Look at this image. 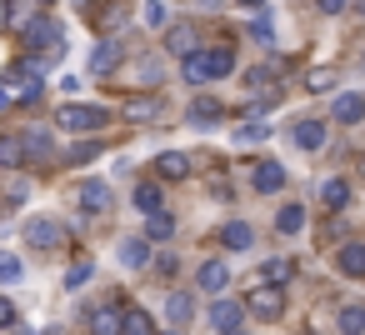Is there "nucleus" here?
<instances>
[{
    "label": "nucleus",
    "instance_id": "f257e3e1",
    "mask_svg": "<svg viewBox=\"0 0 365 335\" xmlns=\"http://www.w3.org/2000/svg\"><path fill=\"white\" fill-rule=\"evenodd\" d=\"M235 71V51L230 46H195L190 56H180V76L190 81V86H210V81H225Z\"/></svg>",
    "mask_w": 365,
    "mask_h": 335
},
{
    "label": "nucleus",
    "instance_id": "f03ea898",
    "mask_svg": "<svg viewBox=\"0 0 365 335\" xmlns=\"http://www.w3.org/2000/svg\"><path fill=\"white\" fill-rule=\"evenodd\" d=\"M21 36H26L31 56H51V61L66 56V36H61V26H56L51 16H31V21L21 26Z\"/></svg>",
    "mask_w": 365,
    "mask_h": 335
},
{
    "label": "nucleus",
    "instance_id": "7ed1b4c3",
    "mask_svg": "<svg viewBox=\"0 0 365 335\" xmlns=\"http://www.w3.org/2000/svg\"><path fill=\"white\" fill-rule=\"evenodd\" d=\"M106 120H110L106 105H61V110H56V125H61V130H76V135H91V130H101Z\"/></svg>",
    "mask_w": 365,
    "mask_h": 335
},
{
    "label": "nucleus",
    "instance_id": "20e7f679",
    "mask_svg": "<svg viewBox=\"0 0 365 335\" xmlns=\"http://www.w3.org/2000/svg\"><path fill=\"white\" fill-rule=\"evenodd\" d=\"M245 310H250L255 320H280V315H285V285H270V280L250 285V295H245Z\"/></svg>",
    "mask_w": 365,
    "mask_h": 335
},
{
    "label": "nucleus",
    "instance_id": "39448f33",
    "mask_svg": "<svg viewBox=\"0 0 365 335\" xmlns=\"http://www.w3.org/2000/svg\"><path fill=\"white\" fill-rule=\"evenodd\" d=\"M125 51H130V46L110 36V41H101V46L91 51V61H86V71H91L96 81H101V76H115V71H120V61H125Z\"/></svg>",
    "mask_w": 365,
    "mask_h": 335
},
{
    "label": "nucleus",
    "instance_id": "423d86ee",
    "mask_svg": "<svg viewBox=\"0 0 365 335\" xmlns=\"http://www.w3.org/2000/svg\"><path fill=\"white\" fill-rule=\"evenodd\" d=\"M26 240H31L36 250H61V245H66V225L51 220V215H36V220H26Z\"/></svg>",
    "mask_w": 365,
    "mask_h": 335
},
{
    "label": "nucleus",
    "instance_id": "0eeeda50",
    "mask_svg": "<svg viewBox=\"0 0 365 335\" xmlns=\"http://www.w3.org/2000/svg\"><path fill=\"white\" fill-rule=\"evenodd\" d=\"M120 315H125L120 300H101V305L86 315V330H91V335H120Z\"/></svg>",
    "mask_w": 365,
    "mask_h": 335
},
{
    "label": "nucleus",
    "instance_id": "6e6552de",
    "mask_svg": "<svg viewBox=\"0 0 365 335\" xmlns=\"http://www.w3.org/2000/svg\"><path fill=\"white\" fill-rule=\"evenodd\" d=\"M56 145L46 130H21V165H51Z\"/></svg>",
    "mask_w": 365,
    "mask_h": 335
},
{
    "label": "nucleus",
    "instance_id": "1a4fd4ad",
    "mask_svg": "<svg viewBox=\"0 0 365 335\" xmlns=\"http://www.w3.org/2000/svg\"><path fill=\"white\" fill-rule=\"evenodd\" d=\"M185 120H190L195 130H210L215 120H225V105H220L215 96H195V100H190V110H185Z\"/></svg>",
    "mask_w": 365,
    "mask_h": 335
},
{
    "label": "nucleus",
    "instance_id": "9d476101",
    "mask_svg": "<svg viewBox=\"0 0 365 335\" xmlns=\"http://www.w3.org/2000/svg\"><path fill=\"white\" fill-rule=\"evenodd\" d=\"M76 200H81L86 215H106L110 210V185L106 180H86V185H76Z\"/></svg>",
    "mask_w": 365,
    "mask_h": 335
},
{
    "label": "nucleus",
    "instance_id": "9b49d317",
    "mask_svg": "<svg viewBox=\"0 0 365 335\" xmlns=\"http://www.w3.org/2000/svg\"><path fill=\"white\" fill-rule=\"evenodd\" d=\"M125 16H130V11H125V0H96V11L86 6V21H91L96 31H115Z\"/></svg>",
    "mask_w": 365,
    "mask_h": 335
},
{
    "label": "nucleus",
    "instance_id": "f8f14e48",
    "mask_svg": "<svg viewBox=\"0 0 365 335\" xmlns=\"http://www.w3.org/2000/svg\"><path fill=\"white\" fill-rule=\"evenodd\" d=\"M195 46H200V31H195L190 21H175V26L165 31V51H170V56H190Z\"/></svg>",
    "mask_w": 365,
    "mask_h": 335
},
{
    "label": "nucleus",
    "instance_id": "ddd939ff",
    "mask_svg": "<svg viewBox=\"0 0 365 335\" xmlns=\"http://www.w3.org/2000/svg\"><path fill=\"white\" fill-rule=\"evenodd\" d=\"M250 185H255L260 195H275V190L285 185V165H280V160H255V175H250Z\"/></svg>",
    "mask_w": 365,
    "mask_h": 335
},
{
    "label": "nucleus",
    "instance_id": "4468645a",
    "mask_svg": "<svg viewBox=\"0 0 365 335\" xmlns=\"http://www.w3.org/2000/svg\"><path fill=\"white\" fill-rule=\"evenodd\" d=\"M335 265H340V275L360 280V275H365V240H345V245L335 250Z\"/></svg>",
    "mask_w": 365,
    "mask_h": 335
},
{
    "label": "nucleus",
    "instance_id": "2eb2a0df",
    "mask_svg": "<svg viewBox=\"0 0 365 335\" xmlns=\"http://www.w3.org/2000/svg\"><path fill=\"white\" fill-rule=\"evenodd\" d=\"M160 110H165L160 96H135V100H125V120H130V125H150Z\"/></svg>",
    "mask_w": 365,
    "mask_h": 335
},
{
    "label": "nucleus",
    "instance_id": "dca6fc26",
    "mask_svg": "<svg viewBox=\"0 0 365 335\" xmlns=\"http://www.w3.org/2000/svg\"><path fill=\"white\" fill-rule=\"evenodd\" d=\"M330 120H335V125H355V120H365V100L350 96V91L335 96V100H330Z\"/></svg>",
    "mask_w": 365,
    "mask_h": 335
},
{
    "label": "nucleus",
    "instance_id": "f3484780",
    "mask_svg": "<svg viewBox=\"0 0 365 335\" xmlns=\"http://www.w3.org/2000/svg\"><path fill=\"white\" fill-rule=\"evenodd\" d=\"M150 255H155V250H150V240H145V235H125V240H120V265H125V270L150 265Z\"/></svg>",
    "mask_w": 365,
    "mask_h": 335
},
{
    "label": "nucleus",
    "instance_id": "a211bd4d",
    "mask_svg": "<svg viewBox=\"0 0 365 335\" xmlns=\"http://www.w3.org/2000/svg\"><path fill=\"white\" fill-rule=\"evenodd\" d=\"M195 285H200L205 295H220V290L230 285V265H225V260H205L200 275H195Z\"/></svg>",
    "mask_w": 365,
    "mask_h": 335
},
{
    "label": "nucleus",
    "instance_id": "6ab92c4d",
    "mask_svg": "<svg viewBox=\"0 0 365 335\" xmlns=\"http://www.w3.org/2000/svg\"><path fill=\"white\" fill-rule=\"evenodd\" d=\"M190 315H195V300H190L185 290H170V295H165V320H170L175 330H185Z\"/></svg>",
    "mask_w": 365,
    "mask_h": 335
},
{
    "label": "nucleus",
    "instance_id": "aec40b11",
    "mask_svg": "<svg viewBox=\"0 0 365 335\" xmlns=\"http://www.w3.org/2000/svg\"><path fill=\"white\" fill-rule=\"evenodd\" d=\"M155 175H160V180H185V175H190V155H180V150L155 155Z\"/></svg>",
    "mask_w": 365,
    "mask_h": 335
},
{
    "label": "nucleus",
    "instance_id": "412c9836",
    "mask_svg": "<svg viewBox=\"0 0 365 335\" xmlns=\"http://www.w3.org/2000/svg\"><path fill=\"white\" fill-rule=\"evenodd\" d=\"M220 245H225V250H250V245H255V230H250L245 220H230V225H220Z\"/></svg>",
    "mask_w": 365,
    "mask_h": 335
},
{
    "label": "nucleus",
    "instance_id": "4be33fe9",
    "mask_svg": "<svg viewBox=\"0 0 365 335\" xmlns=\"http://www.w3.org/2000/svg\"><path fill=\"white\" fill-rule=\"evenodd\" d=\"M325 135H330L325 120H300V125H295V145H300V150H320Z\"/></svg>",
    "mask_w": 365,
    "mask_h": 335
},
{
    "label": "nucleus",
    "instance_id": "5701e85b",
    "mask_svg": "<svg viewBox=\"0 0 365 335\" xmlns=\"http://www.w3.org/2000/svg\"><path fill=\"white\" fill-rule=\"evenodd\" d=\"M240 315H245V305H240V300H215V305H210V325H215V330L240 325Z\"/></svg>",
    "mask_w": 365,
    "mask_h": 335
},
{
    "label": "nucleus",
    "instance_id": "b1692460",
    "mask_svg": "<svg viewBox=\"0 0 365 335\" xmlns=\"http://www.w3.org/2000/svg\"><path fill=\"white\" fill-rule=\"evenodd\" d=\"M320 200H325V210H345V205H350V185H345L340 175H330V180L320 185Z\"/></svg>",
    "mask_w": 365,
    "mask_h": 335
},
{
    "label": "nucleus",
    "instance_id": "393cba45",
    "mask_svg": "<svg viewBox=\"0 0 365 335\" xmlns=\"http://www.w3.org/2000/svg\"><path fill=\"white\" fill-rule=\"evenodd\" d=\"M130 200H135V210H140V215H150V210H160V205H165V195H160V185H155V180L135 185V190H130Z\"/></svg>",
    "mask_w": 365,
    "mask_h": 335
},
{
    "label": "nucleus",
    "instance_id": "a878e982",
    "mask_svg": "<svg viewBox=\"0 0 365 335\" xmlns=\"http://www.w3.org/2000/svg\"><path fill=\"white\" fill-rule=\"evenodd\" d=\"M275 230H280V235H300V230H305V205H295V200H290V205H280Z\"/></svg>",
    "mask_w": 365,
    "mask_h": 335
},
{
    "label": "nucleus",
    "instance_id": "bb28decb",
    "mask_svg": "<svg viewBox=\"0 0 365 335\" xmlns=\"http://www.w3.org/2000/svg\"><path fill=\"white\" fill-rule=\"evenodd\" d=\"M170 235H175V220H170L165 210H150V215H145V240L155 245V240H170Z\"/></svg>",
    "mask_w": 365,
    "mask_h": 335
},
{
    "label": "nucleus",
    "instance_id": "cd10ccee",
    "mask_svg": "<svg viewBox=\"0 0 365 335\" xmlns=\"http://www.w3.org/2000/svg\"><path fill=\"white\" fill-rule=\"evenodd\" d=\"M120 335H155V325H150V315H145L140 305H130V310L120 315Z\"/></svg>",
    "mask_w": 365,
    "mask_h": 335
},
{
    "label": "nucleus",
    "instance_id": "c85d7f7f",
    "mask_svg": "<svg viewBox=\"0 0 365 335\" xmlns=\"http://www.w3.org/2000/svg\"><path fill=\"white\" fill-rule=\"evenodd\" d=\"M340 335H365V305H340Z\"/></svg>",
    "mask_w": 365,
    "mask_h": 335
},
{
    "label": "nucleus",
    "instance_id": "c756f323",
    "mask_svg": "<svg viewBox=\"0 0 365 335\" xmlns=\"http://www.w3.org/2000/svg\"><path fill=\"white\" fill-rule=\"evenodd\" d=\"M295 275V260H265L260 265V280H270V285H285Z\"/></svg>",
    "mask_w": 365,
    "mask_h": 335
},
{
    "label": "nucleus",
    "instance_id": "7c9ffc66",
    "mask_svg": "<svg viewBox=\"0 0 365 335\" xmlns=\"http://www.w3.org/2000/svg\"><path fill=\"white\" fill-rule=\"evenodd\" d=\"M91 275H96V265H91V260H76V265L66 270V290H81Z\"/></svg>",
    "mask_w": 365,
    "mask_h": 335
},
{
    "label": "nucleus",
    "instance_id": "2f4dec72",
    "mask_svg": "<svg viewBox=\"0 0 365 335\" xmlns=\"http://www.w3.org/2000/svg\"><path fill=\"white\" fill-rule=\"evenodd\" d=\"M0 165H21V135H0Z\"/></svg>",
    "mask_w": 365,
    "mask_h": 335
},
{
    "label": "nucleus",
    "instance_id": "473e14b6",
    "mask_svg": "<svg viewBox=\"0 0 365 335\" xmlns=\"http://www.w3.org/2000/svg\"><path fill=\"white\" fill-rule=\"evenodd\" d=\"M305 91H315V96H325V91H335V71H310V81H305Z\"/></svg>",
    "mask_w": 365,
    "mask_h": 335
},
{
    "label": "nucleus",
    "instance_id": "72a5a7b5",
    "mask_svg": "<svg viewBox=\"0 0 365 335\" xmlns=\"http://www.w3.org/2000/svg\"><path fill=\"white\" fill-rule=\"evenodd\" d=\"M265 135H270V125H260V120H250V125H240V130H235V140H240V145H255V140H265Z\"/></svg>",
    "mask_w": 365,
    "mask_h": 335
},
{
    "label": "nucleus",
    "instance_id": "f704fd0d",
    "mask_svg": "<svg viewBox=\"0 0 365 335\" xmlns=\"http://www.w3.org/2000/svg\"><path fill=\"white\" fill-rule=\"evenodd\" d=\"M26 275V265L16 260V255H6V250H0V280H21Z\"/></svg>",
    "mask_w": 365,
    "mask_h": 335
},
{
    "label": "nucleus",
    "instance_id": "c9c22d12",
    "mask_svg": "<svg viewBox=\"0 0 365 335\" xmlns=\"http://www.w3.org/2000/svg\"><path fill=\"white\" fill-rule=\"evenodd\" d=\"M170 21V11L160 6V0H145V26H165Z\"/></svg>",
    "mask_w": 365,
    "mask_h": 335
},
{
    "label": "nucleus",
    "instance_id": "e433bc0d",
    "mask_svg": "<svg viewBox=\"0 0 365 335\" xmlns=\"http://www.w3.org/2000/svg\"><path fill=\"white\" fill-rule=\"evenodd\" d=\"M250 36H255L260 46H270V21H265V11H255V26H250Z\"/></svg>",
    "mask_w": 365,
    "mask_h": 335
},
{
    "label": "nucleus",
    "instance_id": "4c0bfd02",
    "mask_svg": "<svg viewBox=\"0 0 365 335\" xmlns=\"http://www.w3.org/2000/svg\"><path fill=\"white\" fill-rule=\"evenodd\" d=\"M0 330H16V305L0 295Z\"/></svg>",
    "mask_w": 365,
    "mask_h": 335
},
{
    "label": "nucleus",
    "instance_id": "58836bf2",
    "mask_svg": "<svg viewBox=\"0 0 365 335\" xmlns=\"http://www.w3.org/2000/svg\"><path fill=\"white\" fill-rule=\"evenodd\" d=\"M31 21V0H21V6H11V26H26Z\"/></svg>",
    "mask_w": 365,
    "mask_h": 335
},
{
    "label": "nucleus",
    "instance_id": "ea45409f",
    "mask_svg": "<svg viewBox=\"0 0 365 335\" xmlns=\"http://www.w3.org/2000/svg\"><path fill=\"white\" fill-rule=\"evenodd\" d=\"M96 150H101V145H76V150H71V160H76V165H86V160H96Z\"/></svg>",
    "mask_w": 365,
    "mask_h": 335
},
{
    "label": "nucleus",
    "instance_id": "a19ab883",
    "mask_svg": "<svg viewBox=\"0 0 365 335\" xmlns=\"http://www.w3.org/2000/svg\"><path fill=\"white\" fill-rule=\"evenodd\" d=\"M315 6H320L325 16H335V11H345V0H315Z\"/></svg>",
    "mask_w": 365,
    "mask_h": 335
},
{
    "label": "nucleus",
    "instance_id": "79ce46f5",
    "mask_svg": "<svg viewBox=\"0 0 365 335\" xmlns=\"http://www.w3.org/2000/svg\"><path fill=\"white\" fill-rule=\"evenodd\" d=\"M0 31H11V6H0Z\"/></svg>",
    "mask_w": 365,
    "mask_h": 335
},
{
    "label": "nucleus",
    "instance_id": "37998d69",
    "mask_svg": "<svg viewBox=\"0 0 365 335\" xmlns=\"http://www.w3.org/2000/svg\"><path fill=\"white\" fill-rule=\"evenodd\" d=\"M240 6H245V11H265V0H240Z\"/></svg>",
    "mask_w": 365,
    "mask_h": 335
},
{
    "label": "nucleus",
    "instance_id": "c03bdc74",
    "mask_svg": "<svg viewBox=\"0 0 365 335\" xmlns=\"http://www.w3.org/2000/svg\"><path fill=\"white\" fill-rule=\"evenodd\" d=\"M6 100H11V96H6V86H0V110H6Z\"/></svg>",
    "mask_w": 365,
    "mask_h": 335
},
{
    "label": "nucleus",
    "instance_id": "a18cd8bd",
    "mask_svg": "<svg viewBox=\"0 0 365 335\" xmlns=\"http://www.w3.org/2000/svg\"><path fill=\"white\" fill-rule=\"evenodd\" d=\"M155 335H180V330H175V325H170V330H155Z\"/></svg>",
    "mask_w": 365,
    "mask_h": 335
},
{
    "label": "nucleus",
    "instance_id": "49530a36",
    "mask_svg": "<svg viewBox=\"0 0 365 335\" xmlns=\"http://www.w3.org/2000/svg\"><path fill=\"white\" fill-rule=\"evenodd\" d=\"M225 335H245V330H240V325H230V330H225Z\"/></svg>",
    "mask_w": 365,
    "mask_h": 335
},
{
    "label": "nucleus",
    "instance_id": "de8ad7c7",
    "mask_svg": "<svg viewBox=\"0 0 365 335\" xmlns=\"http://www.w3.org/2000/svg\"><path fill=\"white\" fill-rule=\"evenodd\" d=\"M36 6H56V0H36Z\"/></svg>",
    "mask_w": 365,
    "mask_h": 335
},
{
    "label": "nucleus",
    "instance_id": "09e8293b",
    "mask_svg": "<svg viewBox=\"0 0 365 335\" xmlns=\"http://www.w3.org/2000/svg\"><path fill=\"white\" fill-rule=\"evenodd\" d=\"M205 6H210V11H215V6H220V0H205Z\"/></svg>",
    "mask_w": 365,
    "mask_h": 335
},
{
    "label": "nucleus",
    "instance_id": "8fccbe9b",
    "mask_svg": "<svg viewBox=\"0 0 365 335\" xmlns=\"http://www.w3.org/2000/svg\"><path fill=\"white\" fill-rule=\"evenodd\" d=\"M360 71H365V51H360Z\"/></svg>",
    "mask_w": 365,
    "mask_h": 335
},
{
    "label": "nucleus",
    "instance_id": "3c124183",
    "mask_svg": "<svg viewBox=\"0 0 365 335\" xmlns=\"http://www.w3.org/2000/svg\"><path fill=\"white\" fill-rule=\"evenodd\" d=\"M46 335H56V330H46Z\"/></svg>",
    "mask_w": 365,
    "mask_h": 335
}]
</instances>
